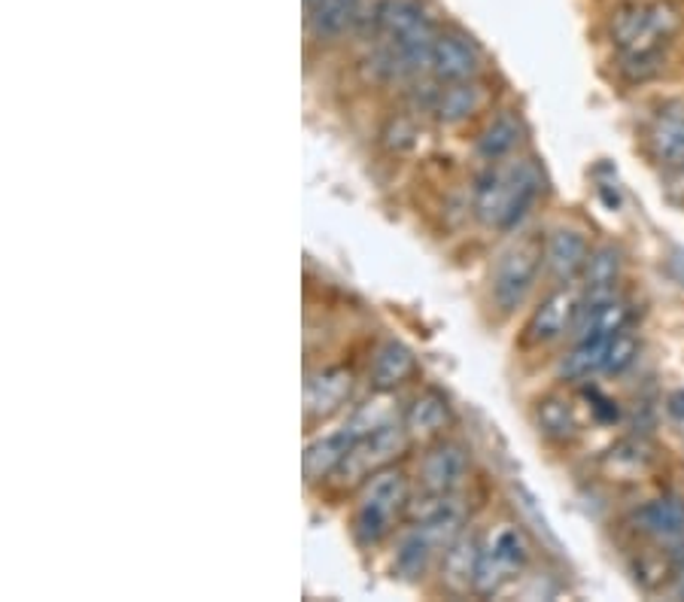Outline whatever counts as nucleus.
Instances as JSON below:
<instances>
[{
    "label": "nucleus",
    "mask_w": 684,
    "mask_h": 602,
    "mask_svg": "<svg viewBox=\"0 0 684 602\" xmlns=\"http://www.w3.org/2000/svg\"><path fill=\"white\" fill-rule=\"evenodd\" d=\"M532 420L539 426V432L557 448H569L581 438L579 414L572 408V399H566L563 392H544L542 399H535Z\"/></svg>",
    "instance_id": "nucleus-20"
},
{
    "label": "nucleus",
    "mask_w": 684,
    "mask_h": 602,
    "mask_svg": "<svg viewBox=\"0 0 684 602\" xmlns=\"http://www.w3.org/2000/svg\"><path fill=\"white\" fill-rule=\"evenodd\" d=\"M469 478V450L453 438H438L426 445L420 460V487L423 493H457Z\"/></svg>",
    "instance_id": "nucleus-10"
},
{
    "label": "nucleus",
    "mask_w": 684,
    "mask_h": 602,
    "mask_svg": "<svg viewBox=\"0 0 684 602\" xmlns=\"http://www.w3.org/2000/svg\"><path fill=\"white\" fill-rule=\"evenodd\" d=\"M484 68L481 49L460 31H438L432 49V76L436 83H466L478 80Z\"/></svg>",
    "instance_id": "nucleus-12"
},
{
    "label": "nucleus",
    "mask_w": 684,
    "mask_h": 602,
    "mask_svg": "<svg viewBox=\"0 0 684 602\" xmlns=\"http://www.w3.org/2000/svg\"><path fill=\"white\" fill-rule=\"evenodd\" d=\"M666 408H670V414H673L675 420H684V390L673 392V396H670V405H666Z\"/></svg>",
    "instance_id": "nucleus-31"
},
{
    "label": "nucleus",
    "mask_w": 684,
    "mask_h": 602,
    "mask_svg": "<svg viewBox=\"0 0 684 602\" xmlns=\"http://www.w3.org/2000/svg\"><path fill=\"white\" fill-rule=\"evenodd\" d=\"M584 305H588V296L584 289L572 284L557 286L551 296L542 298V305L535 307L523 326V347H548V344L563 341L566 335L575 331L579 326L581 314H584Z\"/></svg>",
    "instance_id": "nucleus-7"
},
{
    "label": "nucleus",
    "mask_w": 684,
    "mask_h": 602,
    "mask_svg": "<svg viewBox=\"0 0 684 602\" xmlns=\"http://www.w3.org/2000/svg\"><path fill=\"white\" fill-rule=\"evenodd\" d=\"M621 274H624V253L614 247V244H602L590 253L584 274H581V289L588 302L596 298L617 296L614 289L621 284Z\"/></svg>",
    "instance_id": "nucleus-22"
},
{
    "label": "nucleus",
    "mask_w": 684,
    "mask_h": 602,
    "mask_svg": "<svg viewBox=\"0 0 684 602\" xmlns=\"http://www.w3.org/2000/svg\"><path fill=\"white\" fill-rule=\"evenodd\" d=\"M590 247L588 235L575 228V225H557L554 232L544 241V268L554 277L557 284H572L584 274V265H588Z\"/></svg>",
    "instance_id": "nucleus-14"
},
{
    "label": "nucleus",
    "mask_w": 684,
    "mask_h": 602,
    "mask_svg": "<svg viewBox=\"0 0 684 602\" xmlns=\"http://www.w3.org/2000/svg\"><path fill=\"white\" fill-rule=\"evenodd\" d=\"M663 192L670 195V201L675 204H684V165L675 167V171H666V183H663Z\"/></svg>",
    "instance_id": "nucleus-29"
},
{
    "label": "nucleus",
    "mask_w": 684,
    "mask_h": 602,
    "mask_svg": "<svg viewBox=\"0 0 684 602\" xmlns=\"http://www.w3.org/2000/svg\"><path fill=\"white\" fill-rule=\"evenodd\" d=\"M661 466V448L645 436H626L614 441L600 457V475L612 484H639Z\"/></svg>",
    "instance_id": "nucleus-8"
},
{
    "label": "nucleus",
    "mask_w": 684,
    "mask_h": 602,
    "mask_svg": "<svg viewBox=\"0 0 684 602\" xmlns=\"http://www.w3.org/2000/svg\"><path fill=\"white\" fill-rule=\"evenodd\" d=\"M630 530L651 544H675L684 539V499L661 497L639 506L630 514Z\"/></svg>",
    "instance_id": "nucleus-16"
},
{
    "label": "nucleus",
    "mask_w": 684,
    "mask_h": 602,
    "mask_svg": "<svg viewBox=\"0 0 684 602\" xmlns=\"http://www.w3.org/2000/svg\"><path fill=\"white\" fill-rule=\"evenodd\" d=\"M544 241H548L544 235L530 232V235L518 237L499 256L493 277H490V298L499 307V314H506V317L514 314L535 289V280L544 272Z\"/></svg>",
    "instance_id": "nucleus-5"
},
{
    "label": "nucleus",
    "mask_w": 684,
    "mask_h": 602,
    "mask_svg": "<svg viewBox=\"0 0 684 602\" xmlns=\"http://www.w3.org/2000/svg\"><path fill=\"white\" fill-rule=\"evenodd\" d=\"M411 436H408V429L399 420L378 426V429L356 438L354 448L347 450V457H344L338 472L331 475V478H335V484L341 487V490L344 487L347 490L350 487H363L371 475H378L387 466H396V460L405 457L411 450Z\"/></svg>",
    "instance_id": "nucleus-6"
},
{
    "label": "nucleus",
    "mask_w": 684,
    "mask_h": 602,
    "mask_svg": "<svg viewBox=\"0 0 684 602\" xmlns=\"http://www.w3.org/2000/svg\"><path fill=\"white\" fill-rule=\"evenodd\" d=\"M645 150L663 171L684 165V101H666L654 110L645 125Z\"/></svg>",
    "instance_id": "nucleus-11"
},
{
    "label": "nucleus",
    "mask_w": 684,
    "mask_h": 602,
    "mask_svg": "<svg viewBox=\"0 0 684 602\" xmlns=\"http://www.w3.org/2000/svg\"><path fill=\"white\" fill-rule=\"evenodd\" d=\"M401 424L408 429L414 445H417V441H420V445H432L438 438H445V432H448L450 424H453V414H450L448 399H445L441 392L423 390L405 405Z\"/></svg>",
    "instance_id": "nucleus-17"
},
{
    "label": "nucleus",
    "mask_w": 684,
    "mask_h": 602,
    "mask_svg": "<svg viewBox=\"0 0 684 602\" xmlns=\"http://www.w3.org/2000/svg\"><path fill=\"white\" fill-rule=\"evenodd\" d=\"M605 356H609V341H575V347L560 359L557 375L572 384H584L605 371Z\"/></svg>",
    "instance_id": "nucleus-25"
},
{
    "label": "nucleus",
    "mask_w": 684,
    "mask_h": 602,
    "mask_svg": "<svg viewBox=\"0 0 684 602\" xmlns=\"http://www.w3.org/2000/svg\"><path fill=\"white\" fill-rule=\"evenodd\" d=\"M532 542L520 523L499 520L496 527L481 535V557H478V581L474 593L493 596L506 588L508 581L523 575V569L530 567Z\"/></svg>",
    "instance_id": "nucleus-4"
},
{
    "label": "nucleus",
    "mask_w": 684,
    "mask_h": 602,
    "mask_svg": "<svg viewBox=\"0 0 684 602\" xmlns=\"http://www.w3.org/2000/svg\"><path fill=\"white\" fill-rule=\"evenodd\" d=\"M493 101V92L478 80H466V83H438L429 101V113H436L438 122L445 125H460L466 119H474L478 113H484Z\"/></svg>",
    "instance_id": "nucleus-15"
},
{
    "label": "nucleus",
    "mask_w": 684,
    "mask_h": 602,
    "mask_svg": "<svg viewBox=\"0 0 684 602\" xmlns=\"http://www.w3.org/2000/svg\"><path fill=\"white\" fill-rule=\"evenodd\" d=\"M633 326V305L621 296L596 298L584 305L579 326H575V341H612L617 331Z\"/></svg>",
    "instance_id": "nucleus-19"
},
{
    "label": "nucleus",
    "mask_w": 684,
    "mask_h": 602,
    "mask_svg": "<svg viewBox=\"0 0 684 602\" xmlns=\"http://www.w3.org/2000/svg\"><path fill=\"white\" fill-rule=\"evenodd\" d=\"M384 134H396V137H384V141L390 143L392 150L399 153V150H408V146H411L414 137H417V129H414L411 119L399 116V119H392L390 129L384 131Z\"/></svg>",
    "instance_id": "nucleus-27"
},
{
    "label": "nucleus",
    "mask_w": 684,
    "mask_h": 602,
    "mask_svg": "<svg viewBox=\"0 0 684 602\" xmlns=\"http://www.w3.org/2000/svg\"><path fill=\"white\" fill-rule=\"evenodd\" d=\"M642 341L633 331V326L624 331H617L612 341H609V356H605V375H624L626 368H633L639 359Z\"/></svg>",
    "instance_id": "nucleus-26"
},
{
    "label": "nucleus",
    "mask_w": 684,
    "mask_h": 602,
    "mask_svg": "<svg viewBox=\"0 0 684 602\" xmlns=\"http://www.w3.org/2000/svg\"><path fill=\"white\" fill-rule=\"evenodd\" d=\"M356 438H359V432H356V426L347 420L338 432L310 441L305 448V457H302V472H305L307 484H326L331 475L338 472V466H341L344 457H347V450L354 448Z\"/></svg>",
    "instance_id": "nucleus-18"
},
{
    "label": "nucleus",
    "mask_w": 684,
    "mask_h": 602,
    "mask_svg": "<svg viewBox=\"0 0 684 602\" xmlns=\"http://www.w3.org/2000/svg\"><path fill=\"white\" fill-rule=\"evenodd\" d=\"M354 384L356 375L347 366H323L310 371L305 380V424L317 426L335 417L350 399Z\"/></svg>",
    "instance_id": "nucleus-9"
},
{
    "label": "nucleus",
    "mask_w": 684,
    "mask_h": 602,
    "mask_svg": "<svg viewBox=\"0 0 684 602\" xmlns=\"http://www.w3.org/2000/svg\"><path fill=\"white\" fill-rule=\"evenodd\" d=\"M520 143H523V122H520V116H514L511 110H502V113L490 119L487 129L481 131V137H478V155L484 159L487 165H493V162L511 159V155L520 150Z\"/></svg>",
    "instance_id": "nucleus-23"
},
{
    "label": "nucleus",
    "mask_w": 684,
    "mask_h": 602,
    "mask_svg": "<svg viewBox=\"0 0 684 602\" xmlns=\"http://www.w3.org/2000/svg\"><path fill=\"white\" fill-rule=\"evenodd\" d=\"M363 0H307V28L317 40H338L356 22Z\"/></svg>",
    "instance_id": "nucleus-24"
},
{
    "label": "nucleus",
    "mask_w": 684,
    "mask_h": 602,
    "mask_svg": "<svg viewBox=\"0 0 684 602\" xmlns=\"http://www.w3.org/2000/svg\"><path fill=\"white\" fill-rule=\"evenodd\" d=\"M414 375H417V356L411 354V347H405L396 338H387L371 356L368 380H371L375 392H396Z\"/></svg>",
    "instance_id": "nucleus-21"
},
{
    "label": "nucleus",
    "mask_w": 684,
    "mask_h": 602,
    "mask_svg": "<svg viewBox=\"0 0 684 602\" xmlns=\"http://www.w3.org/2000/svg\"><path fill=\"white\" fill-rule=\"evenodd\" d=\"M478 557H481V535L462 530L448 551L438 560V588L450 596H469L478 581Z\"/></svg>",
    "instance_id": "nucleus-13"
},
{
    "label": "nucleus",
    "mask_w": 684,
    "mask_h": 602,
    "mask_svg": "<svg viewBox=\"0 0 684 602\" xmlns=\"http://www.w3.org/2000/svg\"><path fill=\"white\" fill-rule=\"evenodd\" d=\"M666 272L673 274V280L684 286V247H673L666 256Z\"/></svg>",
    "instance_id": "nucleus-30"
},
{
    "label": "nucleus",
    "mask_w": 684,
    "mask_h": 602,
    "mask_svg": "<svg viewBox=\"0 0 684 602\" xmlns=\"http://www.w3.org/2000/svg\"><path fill=\"white\" fill-rule=\"evenodd\" d=\"M590 411H593V417L600 420V424H614L617 417H621V411H617V405H614L612 399H605L600 390H593V401H590Z\"/></svg>",
    "instance_id": "nucleus-28"
},
{
    "label": "nucleus",
    "mask_w": 684,
    "mask_h": 602,
    "mask_svg": "<svg viewBox=\"0 0 684 602\" xmlns=\"http://www.w3.org/2000/svg\"><path fill=\"white\" fill-rule=\"evenodd\" d=\"M684 28L678 0H624L605 22L617 52V71L630 83H649L663 71L666 47Z\"/></svg>",
    "instance_id": "nucleus-1"
},
{
    "label": "nucleus",
    "mask_w": 684,
    "mask_h": 602,
    "mask_svg": "<svg viewBox=\"0 0 684 602\" xmlns=\"http://www.w3.org/2000/svg\"><path fill=\"white\" fill-rule=\"evenodd\" d=\"M544 195V171L535 159L518 155L487 167L474 183L472 211L478 223L496 232H511Z\"/></svg>",
    "instance_id": "nucleus-2"
},
{
    "label": "nucleus",
    "mask_w": 684,
    "mask_h": 602,
    "mask_svg": "<svg viewBox=\"0 0 684 602\" xmlns=\"http://www.w3.org/2000/svg\"><path fill=\"white\" fill-rule=\"evenodd\" d=\"M411 499V478L401 469L387 466L378 475H371L356 493L354 520H350L359 548H378L380 542H387L401 520H408Z\"/></svg>",
    "instance_id": "nucleus-3"
}]
</instances>
